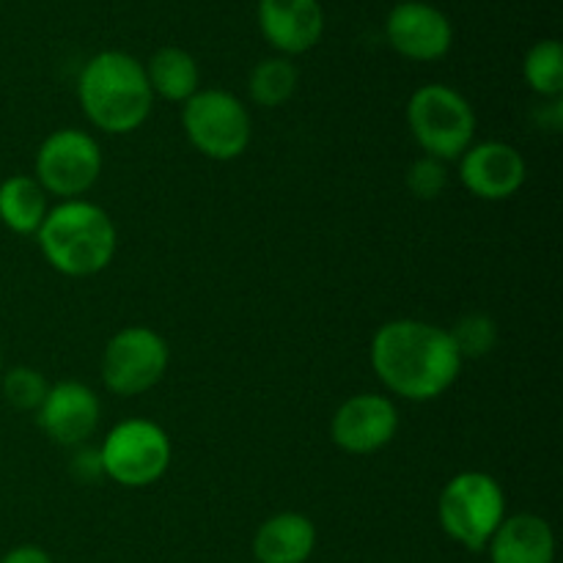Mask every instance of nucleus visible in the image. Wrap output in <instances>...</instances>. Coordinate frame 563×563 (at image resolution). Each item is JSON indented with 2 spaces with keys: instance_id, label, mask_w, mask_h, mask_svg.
Returning a JSON list of instances; mask_svg holds the SVG:
<instances>
[{
  "instance_id": "dca6fc26",
  "label": "nucleus",
  "mask_w": 563,
  "mask_h": 563,
  "mask_svg": "<svg viewBox=\"0 0 563 563\" xmlns=\"http://www.w3.org/2000/svg\"><path fill=\"white\" fill-rule=\"evenodd\" d=\"M317 526L300 511H278L253 537L256 563H306L317 550Z\"/></svg>"
},
{
  "instance_id": "f8f14e48",
  "label": "nucleus",
  "mask_w": 563,
  "mask_h": 563,
  "mask_svg": "<svg viewBox=\"0 0 563 563\" xmlns=\"http://www.w3.org/2000/svg\"><path fill=\"white\" fill-rule=\"evenodd\" d=\"M99 418H102V401L93 388L77 379H60L49 385L42 407L36 410L38 429L64 449L86 445L99 429Z\"/></svg>"
},
{
  "instance_id": "4468645a",
  "label": "nucleus",
  "mask_w": 563,
  "mask_h": 563,
  "mask_svg": "<svg viewBox=\"0 0 563 563\" xmlns=\"http://www.w3.org/2000/svg\"><path fill=\"white\" fill-rule=\"evenodd\" d=\"M256 22L275 53L295 58L322 42L324 9L319 0H258Z\"/></svg>"
},
{
  "instance_id": "20e7f679",
  "label": "nucleus",
  "mask_w": 563,
  "mask_h": 563,
  "mask_svg": "<svg viewBox=\"0 0 563 563\" xmlns=\"http://www.w3.org/2000/svg\"><path fill=\"white\" fill-rule=\"evenodd\" d=\"M438 520L451 542L482 553L506 520L504 487L484 471L456 473L438 498Z\"/></svg>"
},
{
  "instance_id": "393cba45",
  "label": "nucleus",
  "mask_w": 563,
  "mask_h": 563,
  "mask_svg": "<svg viewBox=\"0 0 563 563\" xmlns=\"http://www.w3.org/2000/svg\"><path fill=\"white\" fill-rule=\"evenodd\" d=\"M0 563H55L53 555L47 553L38 544H20V548H11L9 553L0 559Z\"/></svg>"
},
{
  "instance_id": "aec40b11",
  "label": "nucleus",
  "mask_w": 563,
  "mask_h": 563,
  "mask_svg": "<svg viewBox=\"0 0 563 563\" xmlns=\"http://www.w3.org/2000/svg\"><path fill=\"white\" fill-rule=\"evenodd\" d=\"M522 75L533 93L542 99H561L563 93V47L559 38H542L522 60Z\"/></svg>"
},
{
  "instance_id": "ddd939ff",
  "label": "nucleus",
  "mask_w": 563,
  "mask_h": 563,
  "mask_svg": "<svg viewBox=\"0 0 563 563\" xmlns=\"http://www.w3.org/2000/svg\"><path fill=\"white\" fill-rule=\"evenodd\" d=\"M460 179L482 201H506L526 185L528 163L511 143L482 141L460 157Z\"/></svg>"
},
{
  "instance_id": "f3484780",
  "label": "nucleus",
  "mask_w": 563,
  "mask_h": 563,
  "mask_svg": "<svg viewBox=\"0 0 563 563\" xmlns=\"http://www.w3.org/2000/svg\"><path fill=\"white\" fill-rule=\"evenodd\" d=\"M143 66L154 97L185 104L192 93L201 91V69L185 47H159Z\"/></svg>"
},
{
  "instance_id": "0eeeda50",
  "label": "nucleus",
  "mask_w": 563,
  "mask_h": 563,
  "mask_svg": "<svg viewBox=\"0 0 563 563\" xmlns=\"http://www.w3.org/2000/svg\"><path fill=\"white\" fill-rule=\"evenodd\" d=\"M104 478L126 489H143L157 484L168 473L174 445L159 423L146 418H126L115 423L102 440Z\"/></svg>"
},
{
  "instance_id": "a878e982",
  "label": "nucleus",
  "mask_w": 563,
  "mask_h": 563,
  "mask_svg": "<svg viewBox=\"0 0 563 563\" xmlns=\"http://www.w3.org/2000/svg\"><path fill=\"white\" fill-rule=\"evenodd\" d=\"M0 374H3V352H0Z\"/></svg>"
},
{
  "instance_id": "f03ea898",
  "label": "nucleus",
  "mask_w": 563,
  "mask_h": 563,
  "mask_svg": "<svg viewBox=\"0 0 563 563\" xmlns=\"http://www.w3.org/2000/svg\"><path fill=\"white\" fill-rule=\"evenodd\" d=\"M77 99L86 119L108 135L135 132L154 104L146 66L124 49H102L86 60L77 77Z\"/></svg>"
},
{
  "instance_id": "9d476101",
  "label": "nucleus",
  "mask_w": 563,
  "mask_h": 563,
  "mask_svg": "<svg viewBox=\"0 0 563 563\" xmlns=\"http://www.w3.org/2000/svg\"><path fill=\"white\" fill-rule=\"evenodd\" d=\"M385 36L401 58L432 64L451 53L454 25L445 11L427 0H401L385 16Z\"/></svg>"
},
{
  "instance_id": "412c9836",
  "label": "nucleus",
  "mask_w": 563,
  "mask_h": 563,
  "mask_svg": "<svg viewBox=\"0 0 563 563\" xmlns=\"http://www.w3.org/2000/svg\"><path fill=\"white\" fill-rule=\"evenodd\" d=\"M451 341H454L456 352H460L462 363L465 361H482L498 344V322L489 313L471 311L449 328Z\"/></svg>"
},
{
  "instance_id": "6ab92c4d",
  "label": "nucleus",
  "mask_w": 563,
  "mask_h": 563,
  "mask_svg": "<svg viewBox=\"0 0 563 563\" xmlns=\"http://www.w3.org/2000/svg\"><path fill=\"white\" fill-rule=\"evenodd\" d=\"M297 86H300V71L286 55H269L258 60L247 75V93L258 108H280L295 97Z\"/></svg>"
},
{
  "instance_id": "7ed1b4c3",
  "label": "nucleus",
  "mask_w": 563,
  "mask_h": 563,
  "mask_svg": "<svg viewBox=\"0 0 563 563\" xmlns=\"http://www.w3.org/2000/svg\"><path fill=\"white\" fill-rule=\"evenodd\" d=\"M38 251L55 273L66 278H91L110 267L119 247L115 223L99 203L86 198L58 201L47 209L36 231Z\"/></svg>"
},
{
  "instance_id": "2eb2a0df",
  "label": "nucleus",
  "mask_w": 563,
  "mask_h": 563,
  "mask_svg": "<svg viewBox=\"0 0 563 563\" xmlns=\"http://www.w3.org/2000/svg\"><path fill=\"white\" fill-rule=\"evenodd\" d=\"M493 563H553L555 561V533L544 517L522 511L506 515L495 537L487 544Z\"/></svg>"
},
{
  "instance_id": "4be33fe9",
  "label": "nucleus",
  "mask_w": 563,
  "mask_h": 563,
  "mask_svg": "<svg viewBox=\"0 0 563 563\" xmlns=\"http://www.w3.org/2000/svg\"><path fill=\"white\" fill-rule=\"evenodd\" d=\"M0 385H3L5 401L20 412H36L49 390L47 377L33 366L9 368L0 374Z\"/></svg>"
},
{
  "instance_id": "1a4fd4ad",
  "label": "nucleus",
  "mask_w": 563,
  "mask_h": 563,
  "mask_svg": "<svg viewBox=\"0 0 563 563\" xmlns=\"http://www.w3.org/2000/svg\"><path fill=\"white\" fill-rule=\"evenodd\" d=\"M36 181L60 201L82 198L102 176V148L97 137L77 126L49 132L36 152Z\"/></svg>"
},
{
  "instance_id": "9b49d317",
  "label": "nucleus",
  "mask_w": 563,
  "mask_h": 563,
  "mask_svg": "<svg viewBox=\"0 0 563 563\" xmlns=\"http://www.w3.org/2000/svg\"><path fill=\"white\" fill-rule=\"evenodd\" d=\"M399 432V410L383 394H355L330 418V438L344 454L368 456L383 451Z\"/></svg>"
},
{
  "instance_id": "5701e85b",
  "label": "nucleus",
  "mask_w": 563,
  "mask_h": 563,
  "mask_svg": "<svg viewBox=\"0 0 563 563\" xmlns=\"http://www.w3.org/2000/svg\"><path fill=\"white\" fill-rule=\"evenodd\" d=\"M405 181L412 196L421 198V201H434L449 187V163H443L438 157H429V154H421V157L410 163Z\"/></svg>"
},
{
  "instance_id": "423d86ee",
  "label": "nucleus",
  "mask_w": 563,
  "mask_h": 563,
  "mask_svg": "<svg viewBox=\"0 0 563 563\" xmlns=\"http://www.w3.org/2000/svg\"><path fill=\"white\" fill-rule=\"evenodd\" d=\"M181 130L203 157L231 163L253 141V119L240 97L223 88H201L181 104Z\"/></svg>"
},
{
  "instance_id": "b1692460",
  "label": "nucleus",
  "mask_w": 563,
  "mask_h": 563,
  "mask_svg": "<svg viewBox=\"0 0 563 563\" xmlns=\"http://www.w3.org/2000/svg\"><path fill=\"white\" fill-rule=\"evenodd\" d=\"M69 473L75 482L80 484H93L104 476L102 471V456L99 449H88V445H77L75 454L69 460Z\"/></svg>"
},
{
  "instance_id": "a211bd4d",
  "label": "nucleus",
  "mask_w": 563,
  "mask_h": 563,
  "mask_svg": "<svg viewBox=\"0 0 563 563\" xmlns=\"http://www.w3.org/2000/svg\"><path fill=\"white\" fill-rule=\"evenodd\" d=\"M47 192L36 176L14 174L0 181V223L20 236H36L38 225L47 218Z\"/></svg>"
},
{
  "instance_id": "f257e3e1",
  "label": "nucleus",
  "mask_w": 563,
  "mask_h": 563,
  "mask_svg": "<svg viewBox=\"0 0 563 563\" xmlns=\"http://www.w3.org/2000/svg\"><path fill=\"white\" fill-rule=\"evenodd\" d=\"M372 368L390 394L407 401L440 399L462 374L449 328L423 319H394L374 333Z\"/></svg>"
},
{
  "instance_id": "39448f33",
  "label": "nucleus",
  "mask_w": 563,
  "mask_h": 563,
  "mask_svg": "<svg viewBox=\"0 0 563 563\" xmlns=\"http://www.w3.org/2000/svg\"><path fill=\"white\" fill-rule=\"evenodd\" d=\"M407 124L423 154L443 163L460 159L476 143V110L465 93L445 82H427L412 91Z\"/></svg>"
},
{
  "instance_id": "6e6552de",
  "label": "nucleus",
  "mask_w": 563,
  "mask_h": 563,
  "mask_svg": "<svg viewBox=\"0 0 563 563\" xmlns=\"http://www.w3.org/2000/svg\"><path fill=\"white\" fill-rule=\"evenodd\" d=\"M170 363L168 341L146 324H130L110 335L102 350V383L115 396H141L165 377Z\"/></svg>"
}]
</instances>
